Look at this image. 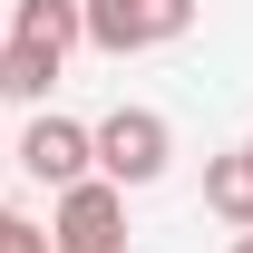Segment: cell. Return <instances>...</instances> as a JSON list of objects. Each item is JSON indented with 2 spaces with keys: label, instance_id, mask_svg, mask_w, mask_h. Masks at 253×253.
<instances>
[{
  "label": "cell",
  "instance_id": "8",
  "mask_svg": "<svg viewBox=\"0 0 253 253\" xmlns=\"http://www.w3.org/2000/svg\"><path fill=\"white\" fill-rule=\"evenodd\" d=\"M0 253H59V244H49V224H30L20 205H0Z\"/></svg>",
  "mask_w": 253,
  "mask_h": 253
},
{
  "label": "cell",
  "instance_id": "6",
  "mask_svg": "<svg viewBox=\"0 0 253 253\" xmlns=\"http://www.w3.org/2000/svg\"><path fill=\"white\" fill-rule=\"evenodd\" d=\"M59 49H39V39H0V97H20V107H39V97L59 88Z\"/></svg>",
  "mask_w": 253,
  "mask_h": 253
},
{
  "label": "cell",
  "instance_id": "4",
  "mask_svg": "<svg viewBox=\"0 0 253 253\" xmlns=\"http://www.w3.org/2000/svg\"><path fill=\"white\" fill-rule=\"evenodd\" d=\"M20 175H39L49 195H68V185H88L97 175V126H78V117H30V136H20Z\"/></svg>",
  "mask_w": 253,
  "mask_h": 253
},
{
  "label": "cell",
  "instance_id": "1",
  "mask_svg": "<svg viewBox=\"0 0 253 253\" xmlns=\"http://www.w3.org/2000/svg\"><path fill=\"white\" fill-rule=\"evenodd\" d=\"M166 166H175V126L156 107H107L97 117V175L107 185H156Z\"/></svg>",
  "mask_w": 253,
  "mask_h": 253
},
{
  "label": "cell",
  "instance_id": "7",
  "mask_svg": "<svg viewBox=\"0 0 253 253\" xmlns=\"http://www.w3.org/2000/svg\"><path fill=\"white\" fill-rule=\"evenodd\" d=\"M205 205H214L234 234H253V146H234V156H205Z\"/></svg>",
  "mask_w": 253,
  "mask_h": 253
},
{
  "label": "cell",
  "instance_id": "9",
  "mask_svg": "<svg viewBox=\"0 0 253 253\" xmlns=\"http://www.w3.org/2000/svg\"><path fill=\"white\" fill-rule=\"evenodd\" d=\"M234 253H253V234H234Z\"/></svg>",
  "mask_w": 253,
  "mask_h": 253
},
{
  "label": "cell",
  "instance_id": "10",
  "mask_svg": "<svg viewBox=\"0 0 253 253\" xmlns=\"http://www.w3.org/2000/svg\"><path fill=\"white\" fill-rule=\"evenodd\" d=\"M244 146H253V136H244Z\"/></svg>",
  "mask_w": 253,
  "mask_h": 253
},
{
  "label": "cell",
  "instance_id": "5",
  "mask_svg": "<svg viewBox=\"0 0 253 253\" xmlns=\"http://www.w3.org/2000/svg\"><path fill=\"white\" fill-rule=\"evenodd\" d=\"M10 39H39V49H78L88 39V0H10Z\"/></svg>",
  "mask_w": 253,
  "mask_h": 253
},
{
  "label": "cell",
  "instance_id": "3",
  "mask_svg": "<svg viewBox=\"0 0 253 253\" xmlns=\"http://www.w3.org/2000/svg\"><path fill=\"white\" fill-rule=\"evenodd\" d=\"M49 244L59 253H126V185H107V175L68 185L59 214H49Z\"/></svg>",
  "mask_w": 253,
  "mask_h": 253
},
{
  "label": "cell",
  "instance_id": "2",
  "mask_svg": "<svg viewBox=\"0 0 253 253\" xmlns=\"http://www.w3.org/2000/svg\"><path fill=\"white\" fill-rule=\"evenodd\" d=\"M195 30V0H88V39L107 59H136V49H166V39Z\"/></svg>",
  "mask_w": 253,
  "mask_h": 253
}]
</instances>
